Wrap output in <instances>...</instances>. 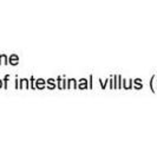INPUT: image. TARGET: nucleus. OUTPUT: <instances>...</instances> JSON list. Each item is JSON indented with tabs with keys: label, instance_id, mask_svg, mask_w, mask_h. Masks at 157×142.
Instances as JSON below:
<instances>
[{
	"label": "nucleus",
	"instance_id": "f257e3e1",
	"mask_svg": "<svg viewBox=\"0 0 157 142\" xmlns=\"http://www.w3.org/2000/svg\"><path fill=\"white\" fill-rule=\"evenodd\" d=\"M0 88H1V80H0Z\"/></svg>",
	"mask_w": 157,
	"mask_h": 142
}]
</instances>
